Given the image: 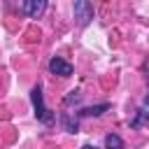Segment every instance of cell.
<instances>
[{
  "instance_id": "6da1fadb",
  "label": "cell",
  "mask_w": 149,
  "mask_h": 149,
  "mask_svg": "<svg viewBox=\"0 0 149 149\" xmlns=\"http://www.w3.org/2000/svg\"><path fill=\"white\" fill-rule=\"evenodd\" d=\"M30 102H33V109H35L37 121H42V123L51 126V123H54V114H51V109L44 105V98H42V86H40V84H37V86H33V91H30Z\"/></svg>"
},
{
  "instance_id": "7a4b0ae2",
  "label": "cell",
  "mask_w": 149,
  "mask_h": 149,
  "mask_svg": "<svg viewBox=\"0 0 149 149\" xmlns=\"http://www.w3.org/2000/svg\"><path fill=\"white\" fill-rule=\"evenodd\" d=\"M72 12H74V19H77V23H79V26H88V23L93 21V16H95L93 5H91L88 0H74Z\"/></svg>"
},
{
  "instance_id": "3957f363",
  "label": "cell",
  "mask_w": 149,
  "mask_h": 149,
  "mask_svg": "<svg viewBox=\"0 0 149 149\" xmlns=\"http://www.w3.org/2000/svg\"><path fill=\"white\" fill-rule=\"evenodd\" d=\"M49 72H51V74H58V77H70V74L74 72V68H72V63H68L65 58L54 56V58L49 61Z\"/></svg>"
},
{
  "instance_id": "277c9868",
  "label": "cell",
  "mask_w": 149,
  "mask_h": 149,
  "mask_svg": "<svg viewBox=\"0 0 149 149\" xmlns=\"http://www.w3.org/2000/svg\"><path fill=\"white\" fill-rule=\"evenodd\" d=\"M44 9H47V0H23L21 2V12L28 19H37Z\"/></svg>"
},
{
  "instance_id": "5b68a950",
  "label": "cell",
  "mask_w": 149,
  "mask_h": 149,
  "mask_svg": "<svg viewBox=\"0 0 149 149\" xmlns=\"http://www.w3.org/2000/svg\"><path fill=\"white\" fill-rule=\"evenodd\" d=\"M109 109V102H100V105H91V107H81L77 114L79 116H100Z\"/></svg>"
},
{
  "instance_id": "8992f818",
  "label": "cell",
  "mask_w": 149,
  "mask_h": 149,
  "mask_svg": "<svg viewBox=\"0 0 149 149\" xmlns=\"http://www.w3.org/2000/svg\"><path fill=\"white\" fill-rule=\"evenodd\" d=\"M61 123H63V128H65L68 133H77V130H79V123H77V119H72L68 112H63V114H61Z\"/></svg>"
},
{
  "instance_id": "52a82bcc",
  "label": "cell",
  "mask_w": 149,
  "mask_h": 149,
  "mask_svg": "<svg viewBox=\"0 0 149 149\" xmlns=\"http://www.w3.org/2000/svg\"><path fill=\"white\" fill-rule=\"evenodd\" d=\"M105 149H123V140L116 133H107L105 135Z\"/></svg>"
},
{
  "instance_id": "ba28073f",
  "label": "cell",
  "mask_w": 149,
  "mask_h": 149,
  "mask_svg": "<svg viewBox=\"0 0 149 149\" xmlns=\"http://www.w3.org/2000/svg\"><path fill=\"white\" fill-rule=\"evenodd\" d=\"M79 98H81V93H79V91H70V93L65 95V100H63V102H65V105H72V102H77Z\"/></svg>"
},
{
  "instance_id": "9c48e42d",
  "label": "cell",
  "mask_w": 149,
  "mask_h": 149,
  "mask_svg": "<svg viewBox=\"0 0 149 149\" xmlns=\"http://www.w3.org/2000/svg\"><path fill=\"white\" fill-rule=\"evenodd\" d=\"M144 116H147V112H144V109H140V112H137V116H135V119L130 121V126H133V128L142 126V123H144Z\"/></svg>"
},
{
  "instance_id": "30bf717a",
  "label": "cell",
  "mask_w": 149,
  "mask_h": 149,
  "mask_svg": "<svg viewBox=\"0 0 149 149\" xmlns=\"http://www.w3.org/2000/svg\"><path fill=\"white\" fill-rule=\"evenodd\" d=\"M81 149H98V147H93V144H84Z\"/></svg>"
},
{
  "instance_id": "8fae6325",
  "label": "cell",
  "mask_w": 149,
  "mask_h": 149,
  "mask_svg": "<svg viewBox=\"0 0 149 149\" xmlns=\"http://www.w3.org/2000/svg\"><path fill=\"white\" fill-rule=\"evenodd\" d=\"M144 102H147V105H149V95H147V98H144Z\"/></svg>"
}]
</instances>
